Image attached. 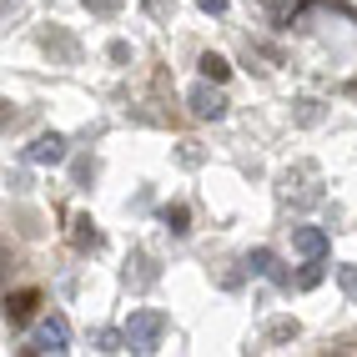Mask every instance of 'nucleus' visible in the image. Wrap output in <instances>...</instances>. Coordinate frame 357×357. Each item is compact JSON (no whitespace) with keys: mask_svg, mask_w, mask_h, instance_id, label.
I'll return each instance as SVG.
<instances>
[{"mask_svg":"<svg viewBox=\"0 0 357 357\" xmlns=\"http://www.w3.org/2000/svg\"><path fill=\"white\" fill-rule=\"evenodd\" d=\"M166 327H172V322H166V312H156V307H141V312H131L126 317V347L131 352H156V342L166 337Z\"/></svg>","mask_w":357,"mask_h":357,"instance_id":"f257e3e1","label":"nucleus"},{"mask_svg":"<svg viewBox=\"0 0 357 357\" xmlns=\"http://www.w3.org/2000/svg\"><path fill=\"white\" fill-rule=\"evenodd\" d=\"M322 192H317V166H297V172L282 176V202H297V206H312Z\"/></svg>","mask_w":357,"mask_h":357,"instance_id":"f03ea898","label":"nucleus"},{"mask_svg":"<svg viewBox=\"0 0 357 357\" xmlns=\"http://www.w3.org/2000/svg\"><path fill=\"white\" fill-rule=\"evenodd\" d=\"M66 347H70V322H66L61 312H51V317H40L36 342H31L26 352H66Z\"/></svg>","mask_w":357,"mask_h":357,"instance_id":"7ed1b4c3","label":"nucleus"},{"mask_svg":"<svg viewBox=\"0 0 357 357\" xmlns=\"http://www.w3.org/2000/svg\"><path fill=\"white\" fill-rule=\"evenodd\" d=\"M36 40H40V51H51L61 66H76V61H81V45H76V36H70V31H61V26L40 31Z\"/></svg>","mask_w":357,"mask_h":357,"instance_id":"20e7f679","label":"nucleus"},{"mask_svg":"<svg viewBox=\"0 0 357 357\" xmlns=\"http://www.w3.org/2000/svg\"><path fill=\"white\" fill-rule=\"evenodd\" d=\"M247 272L252 277H267V282H277V287H297V282L282 272V261H277V252L272 247H257L252 257H247Z\"/></svg>","mask_w":357,"mask_h":357,"instance_id":"39448f33","label":"nucleus"},{"mask_svg":"<svg viewBox=\"0 0 357 357\" xmlns=\"http://www.w3.org/2000/svg\"><path fill=\"white\" fill-rule=\"evenodd\" d=\"M36 166H61L66 161V136L61 131H40L36 141H31V151H26Z\"/></svg>","mask_w":357,"mask_h":357,"instance_id":"423d86ee","label":"nucleus"},{"mask_svg":"<svg viewBox=\"0 0 357 357\" xmlns=\"http://www.w3.org/2000/svg\"><path fill=\"white\" fill-rule=\"evenodd\" d=\"M192 116H202V121H222V116H227V96L217 91V81L192 91Z\"/></svg>","mask_w":357,"mask_h":357,"instance_id":"0eeeda50","label":"nucleus"},{"mask_svg":"<svg viewBox=\"0 0 357 357\" xmlns=\"http://www.w3.org/2000/svg\"><path fill=\"white\" fill-rule=\"evenodd\" d=\"M36 307H40V292L36 287H20V292H6V322H31L36 317Z\"/></svg>","mask_w":357,"mask_h":357,"instance_id":"6e6552de","label":"nucleus"},{"mask_svg":"<svg viewBox=\"0 0 357 357\" xmlns=\"http://www.w3.org/2000/svg\"><path fill=\"white\" fill-rule=\"evenodd\" d=\"M292 247H297L302 257H327V231H322V227H297V231H292Z\"/></svg>","mask_w":357,"mask_h":357,"instance_id":"1a4fd4ad","label":"nucleus"},{"mask_svg":"<svg viewBox=\"0 0 357 357\" xmlns=\"http://www.w3.org/2000/svg\"><path fill=\"white\" fill-rule=\"evenodd\" d=\"M70 242H76V252H101V231L91 217H76L70 222Z\"/></svg>","mask_w":357,"mask_h":357,"instance_id":"9d476101","label":"nucleus"},{"mask_svg":"<svg viewBox=\"0 0 357 357\" xmlns=\"http://www.w3.org/2000/svg\"><path fill=\"white\" fill-rule=\"evenodd\" d=\"M161 222H166V231H172V236H186V231H192V211L176 202V206H166V211H161Z\"/></svg>","mask_w":357,"mask_h":357,"instance_id":"9b49d317","label":"nucleus"},{"mask_svg":"<svg viewBox=\"0 0 357 357\" xmlns=\"http://www.w3.org/2000/svg\"><path fill=\"white\" fill-rule=\"evenodd\" d=\"M126 282H131V287H151V282H156V267H151V257H131V267H126Z\"/></svg>","mask_w":357,"mask_h":357,"instance_id":"f8f14e48","label":"nucleus"},{"mask_svg":"<svg viewBox=\"0 0 357 357\" xmlns=\"http://www.w3.org/2000/svg\"><path fill=\"white\" fill-rule=\"evenodd\" d=\"M202 76L222 86V81L231 76V61H227V56H217V51H206V56H202Z\"/></svg>","mask_w":357,"mask_h":357,"instance_id":"ddd939ff","label":"nucleus"},{"mask_svg":"<svg viewBox=\"0 0 357 357\" xmlns=\"http://www.w3.org/2000/svg\"><path fill=\"white\" fill-rule=\"evenodd\" d=\"M322 277H327V272H322V257H307V267H302L292 282H297L302 292H312V287H322Z\"/></svg>","mask_w":357,"mask_h":357,"instance_id":"4468645a","label":"nucleus"},{"mask_svg":"<svg viewBox=\"0 0 357 357\" xmlns=\"http://www.w3.org/2000/svg\"><path fill=\"white\" fill-rule=\"evenodd\" d=\"M297 337V322L292 317H277L272 327H267V342H292Z\"/></svg>","mask_w":357,"mask_h":357,"instance_id":"2eb2a0df","label":"nucleus"},{"mask_svg":"<svg viewBox=\"0 0 357 357\" xmlns=\"http://www.w3.org/2000/svg\"><path fill=\"white\" fill-rule=\"evenodd\" d=\"M121 342H126V332H111V327L96 332V352H121Z\"/></svg>","mask_w":357,"mask_h":357,"instance_id":"dca6fc26","label":"nucleus"},{"mask_svg":"<svg viewBox=\"0 0 357 357\" xmlns=\"http://www.w3.org/2000/svg\"><path fill=\"white\" fill-rule=\"evenodd\" d=\"M81 6H86L91 15H116V10L126 6V0H81Z\"/></svg>","mask_w":357,"mask_h":357,"instance_id":"f3484780","label":"nucleus"},{"mask_svg":"<svg viewBox=\"0 0 357 357\" xmlns=\"http://www.w3.org/2000/svg\"><path fill=\"white\" fill-rule=\"evenodd\" d=\"M337 287L357 302V267H337Z\"/></svg>","mask_w":357,"mask_h":357,"instance_id":"a211bd4d","label":"nucleus"},{"mask_svg":"<svg viewBox=\"0 0 357 357\" xmlns=\"http://www.w3.org/2000/svg\"><path fill=\"white\" fill-rule=\"evenodd\" d=\"M297 106H302V111H297V121L312 126V121H317V101H297Z\"/></svg>","mask_w":357,"mask_h":357,"instance_id":"6ab92c4d","label":"nucleus"},{"mask_svg":"<svg viewBox=\"0 0 357 357\" xmlns=\"http://www.w3.org/2000/svg\"><path fill=\"white\" fill-rule=\"evenodd\" d=\"M202 10H211V15H222V10H227V0H202Z\"/></svg>","mask_w":357,"mask_h":357,"instance_id":"aec40b11","label":"nucleus"}]
</instances>
